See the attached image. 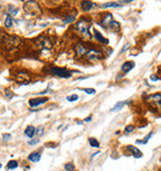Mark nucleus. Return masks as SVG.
Masks as SVG:
<instances>
[{"label": "nucleus", "mask_w": 161, "mask_h": 171, "mask_svg": "<svg viewBox=\"0 0 161 171\" xmlns=\"http://www.w3.org/2000/svg\"><path fill=\"white\" fill-rule=\"evenodd\" d=\"M41 159V154L40 152H32V154L29 155V160L32 162H39Z\"/></svg>", "instance_id": "f3484780"}, {"label": "nucleus", "mask_w": 161, "mask_h": 171, "mask_svg": "<svg viewBox=\"0 0 161 171\" xmlns=\"http://www.w3.org/2000/svg\"><path fill=\"white\" fill-rule=\"evenodd\" d=\"M9 138H10V135H9V134H6V135H4V136H3V139H4V140H7Z\"/></svg>", "instance_id": "f704fd0d"}, {"label": "nucleus", "mask_w": 161, "mask_h": 171, "mask_svg": "<svg viewBox=\"0 0 161 171\" xmlns=\"http://www.w3.org/2000/svg\"><path fill=\"white\" fill-rule=\"evenodd\" d=\"M19 166L17 161H15V160H11V161H9V164H7V169L13 170V169H16V167Z\"/></svg>", "instance_id": "393cba45"}, {"label": "nucleus", "mask_w": 161, "mask_h": 171, "mask_svg": "<svg viewBox=\"0 0 161 171\" xmlns=\"http://www.w3.org/2000/svg\"><path fill=\"white\" fill-rule=\"evenodd\" d=\"M134 129H135V128H134V125H128L125 128V133H132Z\"/></svg>", "instance_id": "c756f323"}, {"label": "nucleus", "mask_w": 161, "mask_h": 171, "mask_svg": "<svg viewBox=\"0 0 161 171\" xmlns=\"http://www.w3.org/2000/svg\"><path fill=\"white\" fill-rule=\"evenodd\" d=\"M16 79L19 82H21V84H27V82L31 79V77H30V74L27 72H19L16 74Z\"/></svg>", "instance_id": "9b49d317"}, {"label": "nucleus", "mask_w": 161, "mask_h": 171, "mask_svg": "<svg viewBox=\"0 0 161 171\" xmlns=\"http://www.w3.org/2000/svg\"><path fill=\"white\" fill-rule=\"evenodd\" d=\"M24 9H25L26 13L31 14V15H37V14L41 13V9L36 1H26Z\"/></svg>", "instance_id": "39448f33"}, {"label": "nucleus", "mask_w": 161, "mask_h": 171, "mask_svg": "<svg viewBox=\"0 0 161 171\" xmlns=\"http://www.w3.org/2000/svg\"><path fill=\"white\" fill-rule=\"evenodd\" d=\"M88 141H89V145H91V146H93V148H98V146H99L98 140L94 139V138H89Z\"/></svg>", "instance_id": "b1692460"}, {"label": "nucleus", "mask_w": 161, "mask_h": 171, "mask_svg": "<svg viewBox=\"0 0 161 171\" xmlns=\"http://www.w3.org/2000/svg\"><path fill=\"white\" fill-rule=\"evenodd\" d=\"M81 6H82V9H83V11H89L93 6H96V4L92 1H82Z\"/></svg>", "instance_id": "2eb2a0df"}, {"label": "nucleus", "mask_w": 161, "mask_h": 171, "mask_svg": "<svg viewBox=\"0 0 161 171\" xmlns=\"http://www.w3.org/2000/svg\"><path fill=\"white\" fill-rule=\"evenodd\" d=\"M74 19H76V14H73V13L67 14L66 17L63 19V24H71V22L74 21Z\"/></svg>", "instance_id": "a211bd4d"}, {"label": "nucleus", "mask_w": 161, "mask_h": 171, "mask_svg": "<svg viewBox=\"0 0 161 171\" xmlns=\"http://www.w3.org/2000/svg\"><path fill=\"white\" fill-rule=\"evenodd\" d=\"M37 42L40 43V47H42V48H51L52 47V41L46 36H41L40 39L37 40Z\"/></svg>", "instance_id": "1a4fd4ad"}, {"label": "nucleus", "mask_w": 161, "mask_h": 171, "mask_svg": "<svg viewBox=\"0 0 161 171\" xmlns=\"http://www.w3.org/2000/svg\"><path fill=\"white\" fill-rule=\"evenodd\" d=\"M37 143H39V139H35V140H30V141H29V144H30V145H36Z\"/></svg>", "instance_id": "473e14b6"}, {"label": "nucleus", "mask_w": 161, "mask_h": 171, "mask_svg": "<svg viewBox=\"0 0 161 171\" xmlns=\"http://www.w3.org/2000/svg\"><path fill=\"white\" fill-rule=\"evenodd\" d=\"M48 100L47 97H40V98H32V99H30L29 100V104H30V107L33 108V107H37V106H40V104H42V103H46Z\"/></svg>", "instance_id": "9d476101"}, {"label": "nucleus", "mask_w": 161, "mask_h": 171, "mask_svg": "<svg viewBox=\"0 0 161 171\" xmlns=\"http://www.w3.org/2000/svg\"><path fill=\"white\" fill-rule=\"evenodd\" d=\"M152 135H154V132H151L150 134H149V135H146V136H145L143 140H136V143H138V144H146L148 141L150 140V138H151Z\"/></svg>", "instance_id": "412c9836"}, {"label": "nucleus", "mask_w": 161, "mask_h": 171, "mask_svg": "<svg viewBox=\"0 0 161 171\" xmlns=\"http://www.w3.org/2000/svg\"><path fill=\"white\" fill-rule=\"evenodd\" d=\"M93 36H94V39L98 41V42H100V43H108V40L104 39V37L102 36V33L98 32L97 30H94V32H93Z\"/></svg>", "instance_id": "ddd939ff"}, {"label": "nucleus", "mask_w": 161, "mask_h": 171, "mask_svg": "<svg viewBox=\"0 0 161 171\" xmlns=\"http://www.w3.org/2000/svg\"><path fill=\"white\" fill-rule=\"evenodd\" d=\"M35 132H36L35 126L29 125L27 128L25 129V135H26V136H29V138H32V136H35Z\"/></svg>", "instance_id": "dca6fc26"}, {"label": "nucleus", "mask_w": 161, "mask_h": 171, "mask_svg": "<svg viewBox=\"0 0 161 171\" xmlns=\"http://www.w3.org/2000/svg\"><path fill=\"white\" fill-rule=\"evenodd\" d=\"M78 99V96L77 94H73V96H68L67 97V100L68 102H74V100H77Z\"/></svg>", "instance_id": "cd10ccee"}, {"label": "nucleus", "mask_w": 161, "mask_h": 171, "mask_svg": "<svg viewBox=\"0 0 161 171\" xmlns=\"http://www.w3.org/2000/svg\"><path fill=\"white\" fill-rule=\"evenodd\" d=\"M128 48H129V43H126V45H125V46H124V47H123V48H122V51H120V53H124V52H125L126 50H128Z\"/></svg>", "instance_id": "2f4dec72"}, {"label": "nucleus", "mask_w": 161, "mask_h": 171, "mask_svg": "<svg viewBox=\"0 0 161 171\" xmlns=\"http://www.w3.org/2000/svg\"><path fill=\"white\" fill-rule=\"evenodd\" d=\"M83 91L86 93H88V94H94L96 93V89H93V88H83Z\"/></svg>", "instance_id": "c85d7f7f"}, {"label": "nucleus", "mask_w": 161, "mask_h": 171, "mask_svg": "<svg viewBox=\"0 0 161 171\" xmlns=\"http://www.w3.org/2000/svg\"><path fill=\"white\" fill-rule=\"evenodd\" d=\"M84 57L87 58L89 62H98L99 59H102L103 55H102V51L96 50V48H91V50L87 51V53L84 55Z\"/></svg>", "instance_id": "20e7f679"}, {"label": "nucleus", "mask_w": 161, "mask_h": 171, "mask_svg": "<svg viewBox=\"0 0 161 171\" xmlns=\"http://www.w3.org/2000/svg\"><path fill=\"white\" fill-rule=\"evenodd\" d=\"M74 50H76L77 56H84L86 53H87V51L89 50V48L87 47V45H86V43H83V42H78L76 46H74Z\"/></svg>", "instance_id": "6e6552de"}, {"label": "nucleus", "mask_w": 161, "mask_h": 171, "mask_svg": "<svg viewBox=\"0 0 161 171\" xmlns=\"http://www.w3.org/2000/svg\"><path fill=\"white\" fill-rule=\"evenodd\" d=\"M4 40H5V43H6L9 47H16V46H19V43H20V39H19L17 36L5 35Z\"/></svg>", "instance_id": "0eeeda50"}, {"label": "nucleus", "mask_w": 161, "mask_h": 171, "mask_svg": "<svg viewBox=\"0 0 161 171\" xmlns=\"http://www.w3.org/2000/svg\"><path fill=\"white\" fill-rule=\"evenodd\" d=\"M5 93H6V97H7V98H11V97H13V94H11L10 91H6Z\"/></svg>", "instance_id": "72a5a7b5"}, {"label": "nucleus", "mask_w": 161, "mask_h": 171, "mask_svg": "<svg viewBox=\"0 0 161 171\" xmlns=\"http://www.w3.org/2000/svg\"><path fill=\"white\" fill-rule=\"evenodd\" d=\"M0 169H1V165H0Z\"/></svg>", "instance_id": "e433bc0d"}, {"label": "nucleus", "mask_w": 161, "mask_h": 171, "mask_svg": "<svg viewBox=\"0 0 161 171\" xmlns=\"http://www.w3.org/2000/svg\"><path fill=\"white\" fill-rule=\"evenodd\" d=\"M100 25L103 26L104 29H108V30H112V31H119V22L114 21L113 20V15L112 14H106L104 16L102 17V20H100Z\"/></svg>", "instance_id": "f257e3e1"}, {"label": "nucleus", "mask_w": 161, "mask_h": 171, "mask_svg": "<svg viewBox=\"0 0 161 171\" xmlns=\"http://www.w3.org/2000/svg\"><path fill=\"white\" fill-rule=\"evenodd\" d=\"M74 27H76V30H77L78 32H79L81 36H83V37H89L88 30H89V27H91V22H89L87 19H81V20L78 21L76 25H74Z\"/></svg>", "instance_id": "7ed1b4c3"}, {"label": "nucleus", "mask_w": 161, "mask_h": 171, "mask_svg": "<svg viewBox=\"0 0 161 171\" xmlns=\"http://www.w3.org/2000/svg\"><path fill=\"white\" fill-rule=\"evenodd\" d=\"M134 66H135V63L132 62V61H128V62H125L124 65L122 66V71L124 73H126V72H129V71H132L134 68Z\"/></svg>", "instance_id": "f8f14e48"}, {"label": "nucleus", "mask_w": 161, "mask_h": 171, "mask_svg": "<svg viewBox=\"0 0 161 171\" xmlns=\"http://www.w3.org/2000/svg\"><path fill=\"white\" fill-rule=\"evenodd\" d=\"M126 149L132 151V154H133L134 158H141V156H143V154H141V151L139 150V149H136L135 146H132V145H129V146L126 148Z\"/></svg>", "instance_id": "4468645a"}, {"label": "nucleus", "mask_w": 161, "mask_h": 171, "mask_svg": "<svg viewBox=\"0 0 161 171\" xmlns=\"http://www.w3.org/2000/svg\"><path fill=\"white\" fill-rule=\"evenodd\" d=\"M91 119H92V117H87L84 119V122H91Z\"/></svg>", "instance_id": "c9c22d12"}, {"label": "nucleus", "mask_w": 161, "mask_h": 171, "mask_svg": "<svg viewBox=\"0 0 161 171\" xmlns=\"http://www.w3.org/2000/svg\"><path fill=\"white\" fill-rule=\"evenodd\" d=\"M65 170L66 171H74V165L72 162H68L65 165Z\"/></svg>", "instance_id": "a878e982"}, {"label": "nucleus", "mask_w": 161, "mask_h": 171, "mask_svg": "<svg viewBox=\"0 0 161 171\" xmlns=\"http://www.w3.org/2000/svg\"><path fill=\"white\" fill-rule=\"evenodd\" d=\"M150 79H151V81H159L160 77L156 76V74H151V76H150Z\"/></svg>", "instance_id": "7c9ffc66"}, {"label": "nucleus", "mask_w": 161, "mask_h": 171, "mask_svg": "<svg viewBox=\"0 0 161 171\" xmlns=\"http://www.w3.org/2000/svg\"><path fill=\"white\" fill-rule=\"evenodd\" d=\"M50 73L55 74L57 77H61V78H69L72 76V72L66 68H59V67H52L50 68Z\"/></svg>", "instance_id": "423d86ee"}, {"label": "nucleus", "mask_w": 161, "mask_h": 171, "mask_svg": "<svg viewBox=\"0 0 161 171\" xmlns=\"http://www.w3.org/2000/svg\"><path fill=\"white\" fill-rule=\"evenodd\" d=\"M19 13V11H17V9H16V7H15V6H13V5H9V6H7V15H9V16H11V17H13V16H15V15H16Z\"/></svg>", "instance_id": "6ab92c4d"}, {"label": "nucleus", "mask_w": 161, "mask_h": 171, "mask_svg": "<svg viewBox=\"0 0 161 171\" xmlns=\"http://www.w3.org/2000/svg\"><path fill=\"white\" fill-rule=\"evenodd\" d=\"M13 22H14V20H13V17L11 16H9V15L6 14V19H5V25L6 27H11V25H13Z\"/></svg>", "instance_id": "5701e85b"}, {"label": "nucleus", "mask_w": 161, "mask_h": 171, "mask_svg": "<svg viewBox=\"0 0 161 171\" xmlns=\"http://www.w3.org/2000/svg\"><path fill=\"white\" fill-rule=\"evenodd\" d=\"M126 103H128V102H119V103H117L113 108H112V112H117L119 109H122V107H124V104H126Z\"/></svg>", "instance_id": "4be33fe9"}, {"label": "nucleus", "mask_w": 161, "mask_h": 171, "mask_svg": "<svg viewBox=\"0 0 161 171\" xmlns=\"http://www.w3.org/2000/svg\"><path fill=\"white\" fill-rule=\"evenodd\" d=\"M146 103L154 112H161V93H155L146 98Z\"/></svg>", "instance_id": "f03ea898"}, {"label": "nucleus", "mask_w": 161, "mask_h": 171, "mask_svg": "<svg viewBox=\"0 0 161 171\" xmlns=\"http://www.w3.org/2000/svg\"><path fill=\"white\" fill-rule=\"evenodd\" d=\"M35 134L37 136H41L43 134V126H39V128L36 129V132H35Z\"/></svg>", "instance_id": "bb28decb"}, {"label": "nucleus", "mask_w": 161, "mask_h": 171, "mask_svg": "<svg viewBox=\"0 0 161 171\" xmlns=\"http://www.w3.org/2000/svg\"><path fill=\"white\" fill-rule=\"evenodd\" d=\"M118 6H120V4H119V3H114V1L106 3V4H103V5H102V7H104V9H107V7H118Z\"/></svg>", "instance_id": "aec40b11"}]
</instances>
